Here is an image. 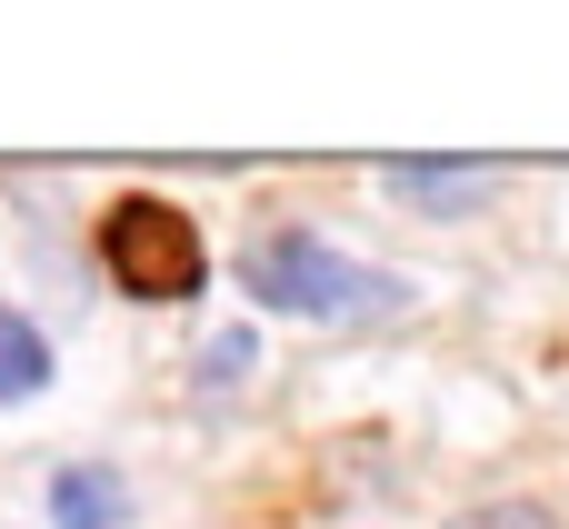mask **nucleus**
<instances>
[{
	"label": "nucleus",
	"instance_id": "nucleus-1",
	"mask_svg": "<svg viewBox=\"0 0 569 529\" xmlns=\"http://www.w3.org/2000/svg\"><path fill=\"white\" fill-rule=\"evenodd\" d=\"M240 290L260 310H280V320H310V330H370V320H400L410 310V290L390 270L350 260L320 230H260L240 250Z\"/></svg>",
	"mask_w": 569,
	"mask_h": 529
},
{
	"label": "nucleus",
	"instance_id": "nucleus-2",
	"mask_svg": "<svg viewBox=\"0 0 569 529\" xmlns=\"http://www.w3.org/2000/svg\"><path fill=\"white\" fill-rule=\"evenodd\" d=\"M100 270L130 290V300H190L210 280V250H200V220L160 190H130L100 210Z\"/></svg>",
	"mask_w": 569,
	"mask_h": 529
},
{
	"label": "nucleus",
	"instance_id": "nucleus-3",
	"mask_svg": "<svg viewBox=\"0 0 569 529\" xmlns=\"http://www.w3.org/2000/svg\"><path fill=\"white\" fill-rule=\"evenodd\" d=\"M510 160H380V190L410 210H480V190H500Z\"/></svg>",
	"mask_w": 569,
	"mask_h": 529
},
{
	"label": "nucleus",
	"instance_id": "nucleus-4",
	"mask_svg": "<svg viewBox=\"0 0 569 529\" xmlns=\"http://www.w3.org/2000/svg\"><path fill=\"white\" fill-rule=\"evenodd\" d=\"M50 529H130V480L110 460L50 470Z\"/></svg>",
	"mask_w": 569,
	"mask_h": 529
},
{
	"label": "nucleus",
	"instance_id": "nucleus-5",
	"mask_svg": "<svg viewBox=\"0 0 569 529\" xmlns=\"http://www.w3.org/2000/svg\"><path fill=\"white\" fill-rule=\"evenodd\" d=\"M40 390H50V340H40V320H20L0 300V410L40 400Z\"/></svg>",
	"mask_w": 569,
	"mask_h": 529
},
{
	"label": "nucleus",
	"instance_id": "nucleus-6",
	"mask_svg": "<svg viewBox=\"0 0 569 529\" xmlns=\"http://www.w3.org/2000/svg\"><path fill=\"white\" fill-rule=\"evenodd\" d=\"M250 360H260V340H250V330H220V340L200 350V390H240Z\"/></svg>",
	"mask_w": 569,
	"mask_h": 529
},
{
	"label": "nucleus",
	"instance_id": "nucleus-7",
	"mask_svg": "<svg viewBox=\"0 0 569 529\" xmlns=\"http://www.w3.org/2000/svg\"><path fill=\"white\" fill-rule=\"evenodd\" d=\"M460 529H550V510L540 500H490L480 520H460Z\"/></svg>",
	"mask_w": 569,
	"mask_h": 529
}]
</instances>
